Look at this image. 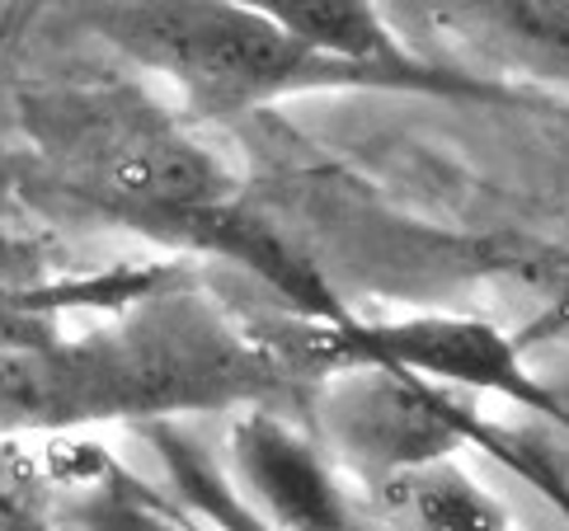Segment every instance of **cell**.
Wrapping results in <instances>:
<instances>
[{"label": "cell", "mask_w": 569, "mask_h": 531, "mask_svg": "<svg viewBox=\"0 0 569 531\" xmlns=\"http://www.w3.org/2000/svg\"><path fill=\"white\" fill-rule=\"evenodd\" d=\"M320 377L307 343L250 330L166 269L0 297V438L240 414Z\"/></svg>", "instance_id": "6da1fadb"}, {"label": "cell", "mask_w": 569, "mask_h": 531, "mask_svg": "<svg viewBox=\"0 0 569 531\" xmlns=\"http://www.w3.org/2000/svg\"><path fill=\"white\" fill-rule=\"evenodd\" d=\"M19 132L43 189L80 217L147 236L170 250L227 259L288 297L307 324L343 311L320 273L246 202L240 179L198 122L128 80H71L19 104Z\"/></svg>", "instance_id": "7a4b0ae2"}, {"label": "cell", "mask_w": 569, "mask_h": 531, "mask_svg": "<svg viewBox=\"0 0 569 531\" xmlns=\"http://www.w3.org/2000/svg\"><path fill=\"white\" fill-rule=\"evenodd\" d=\"M90 29L156 76L193 122H231L282 99L330 90H391L381 76L301 48L246 0H99Z\"/></svg>", "instance_id": "3957f363"}, {"label": "cell", "mask_w": 569, "mask_h": 531, "mask_svg": "<svg viewBox=\"0 0 569 531\" xmlns=\"http://www.w3.org/2000/svg\"><path fill=\"white\" fill-rule=\"evenodd\" d=\"M320 372L330 367H386L438 391L503 395L537 414L565 419L556 395L522 362V343L476 315H405V320H353L311 324Z\"/></svg>", "instance_id": "277c9868"}, {"label": "cell", "mask_w": 569, "mask_h": 531, "mask_svg": "<svg viewBox=\"0 0 569 531\" xmlns=\"http://www.w3.org/2000/svg\"><path fill=\"white\" fill-rule=\"evenodd\" d=\"M415 61L513 99L508 80L569 90V0H377Z\"/></svg>", "instance_id": "5b68a950"}, {"label": "cell", "mask_w": 569, "mask_h": 531, "mask_svg": "<svg viewBox=\"0 0 569 531\" xmlns=\"http://www.w3.org/2000/svg\"><path fill=\"white\" fill-rule=\"evenodd\" d=\"M316 423L330 457L372 494L400 475L457 457L480 433L438 385L386 367H330L316 381Z\"/></svg>", "instance_id": "8992f818"}, {"label": "cell", "mask_w": 569, "mask_h": 531, "mask_svg": "<svg viewBox=\"0 0 569 531\" xmlns=\"http://www.w3.org/2000/svg\"><path fill=\"white\" fill-rule=\"evenodd\" d=\"M227 452L231 484L273 531H386L368 518L358 494L339 484L320 447L269 404L240 410Z\"/></svg>", "instance_id": "52a82bcc"}, {"label": "cell", "mask_w": 569, "mask_h": 531, "mask_svg": "<svg viewBox=\"0 0 569 531\" xmlns=\"http://www.w3.org/2000/svg\"><path fill=\"white\" fill-rule=\"evenodd\" d=\"M259 14H269L282 33H292L301 48L381 76L396 94H438V99H503L490 86L461 80L452 71L423 67L405 52L391 19L381 14L377 0H246Z\"/></svg>", "instance_id": "ba28073f"}, {"label": "cell", "mask_w": 569, "mask_h": 531, "mask_svg": "<svg viewBox=\"0 0 569 531\" xmlns=\"http://www.w3.org/2000/svg\"><path fill=\"white\" fill-rule=\"evenodd\" d=\"M377 499L391 503L396 527L405 531H513L499 499L471 471H461L457 457L419 465L386 484Z\"/></svg>", "instance_id": "9c48e42d"}, {"label": "cell", "mask_w": 569, "mask_h": 531, "mask_svg": "<svg viewBox=\"0 0 569 531\" xmlns=\"http://www.w3.org/2000/svg\"><path fill=\"white\" fill-rule=\"evenodd\" d=\"M141 438L151 442V452L160 457V465H166L179 503H184L202 527H212V531H273L246 499H240V489L227 475V461L212 457L198 433H189V428H179V423H147Z\"/></svg>", "instance_id": "30bf717a"}, {"label": "cell", "mask_w": 569, "mask_h": 531, "mask_svg": "<svg viewBox=\"0 0 569 531\" xmlns=\"http://www.w3.org/2000/svg\"><path fill=\"white\" fill-rule=\"evenodd\" d=\"M71 522L80 531H184L166 499L118 461H94L86 471L71 499Z\"/></svg>", "instance_id": "8fae6325"}, {"label": "cell", "mask_w": 569, "mask_h": 531, "mask_svg": "<svg viewBox=\"0 0 569 531\" xmlns=\"http://www.w3.org/2000/svg\"><path fill=\"white\" fill-rule=\"evenodd\" d=\"M0 531H52V522L43 518L29 489L0 484Z\"/></svg>", "instance_id": "7c38bea8"}, {"label": "cell", "mask_w": 569, "mask_h": 531, "mask_svg": "<svg viewBox=\"0 0 569 531\" xmlns=\"http://www.w3.org/2000/svg\"><path fill=\"white\" fill-rule=\"evenodd\" d=\"M24 288H38L33 282V269H29V254L19 250V244L0 240V297H14Z\"/></svg>", "instance_id": "4fadbf2b"}, {"label": "cell", "mask_w": 569, "mask_h": 531, "mask_svg": "<svg viewBox=\"0 0 569 531\" xmlns=\"http://www.w3.org/2000/svg\"><path fill=\"white\" fill-rule=\"evenodd\" d=\"M551 334H560V339L569 343V288L560 292V301H556V311H551Z\"/></svg>", "instance_id": "5bb4252c"}]
</instances>
